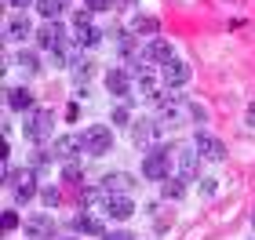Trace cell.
<instances>
[{"mask_svg":"<svg viewBox=\"0 0 255 240\" xmlns=\"http://www.w3.org/2000/svg\"><path fill=\"white\" fill-rule=\"evenodd\" d=\"M175 150H179V146H149V150H142V178H149V182L171 178Z\"/></svg>","mask_w":255,"mask_h":240,"instance_id":"obj_1","label":"cell"},{"mask_svg":"<svg viewBox=\"0 0 255 240\" xmlns=\"http://www.w3.org/2000/svg\"><path fill=\"white\" fill-rule=\"evenodd\" d=\"M22 128H26V139L29 142H48L51 131H55V113L51 109H29Z\"/></svg>","mask_w":255,"mask_h":240,"instance_id":"obj_2","label":"cell"},{"mask_svg":"<svg viewBox=\"0 0 255 240\" xmlns=\"http://www.w3.org/2000/svg\"><path fill=\"white\" fill-rule=\"evenodd\" d=\"M113 150V128L110 124H91L84 128V153L88 157H106Z\"/></svg>","mask_w":255,"mask_h":240,"instance_id":"obj_3","label":"cell"},{"mask_svg":"<svg viewBox=\"0 0 255 240\" xmlns=\"http://www.w3.org/2000/svg\"><path fill=\"white\" fill-rule=\"evenodd\" d=\"M7 186H11V193H15V200H18V204H29L33 197H37V171H33V167L15 171Z\"/></svg>","mask_w":255,"mask_h":240,"instance_id":"obj_4","label":"cell"},{"mask_svg":"<svg viewBox=\"0 0 255 240\" xmlns=\"http://www.w3.org/2000/svg\"><path fill=\"white\" fill-rule=\"evenodd\" d=\"M37 44H40V48H48L51 55L62 51V48H66V29H62V22H59V18L44 22V26L37 29Z\"/></svg>","mask_w":255,"mask_h":240,"instance_id":"obj_5","label":"cell"},{"mask_svg":"<svg viewBox=\"0 0 255 240\" xmlns=\"http://www.w3.org/2000/svg\"><path fill=\"white\" fill-rule=\"evenodd\" d=\"M77 153H84V135H59L51 146V157L62 160V164H73Z\"/></svg>","mask_w":255,"mask_h":240,"instance_id":"obj_6","label":"cell"},{"mask_svg":"<svg viewBox=\"0 0 255 240\" xmlns=\"http://www.w3.org/2000/svg\"><path fill=\"white\" fill-rule=\"evenodd\" d=\"M106 87H110V95L117 98V102H135V95H131V73L128 70H113L106 73Z\"/></svg>","mask_w":255,"mask_h":240,"instance_id":"obj_7","label":"cell"},{"mask_svg":"<svg viewBox=\"0 0 255 240\" xmlns=\"http://www.w3.org/2000/svg\"><path fill=\"white\" fill-rule=\"evenodd\" d=\"M157 135H164V128H160V120L138 117V120L131 124V142H135V146H142V150H149V142H153Z\"/></svg>","mask_w":255,"mask_h":240,"instance_id":"obj_8","label":"cell"},{"mask_svg":"<svg viewBox=\"0 0 255 240\" xmlns=\"http://www.w3.org/2000/svg\"><path fill=\"white\" fill-rule=\"evenodd\" d=\"M175 160H179V178L190 182V178L201 175V153H197V146H179Z\"/></svg>","mask_w":255,"mask_h":240,"instance_id":"obj_9","label":"cell"},{"mask_svg":"<svg viewBox=\"0 0 255 240\" xmlns=\"http://www.w3.org/2000/svg\"><path fill=\"white\" fill-rule=\"evenodd\" d=\"M73 22H77L73 40L80 44V48H91V44H99V37H102V33H99L95 26H91V11H88V7H84V11H77V15H73Z\"/></svg>","mask_w":255,"mask_h":240,"instance_id":"obj_10","label":"cell"},{"mask_svg":"<svg viewBox=\"0 0 255 240\" xmlns=\"http://www.w3.org/2000/svg\"><path fill=\"white\" fill-rule=\"evenodd\" d=\"M193 146H197V153H201V160H226V146H223V139H215V135H204V131H197V139H193Z\"/></svg>","mask_w":255,"mask_h":240,"instance_id":"obj_11","label":"cell"},{"mask_svg":"<svg viewBox=\"0 0 255 240\" xmlns=\"http://www.w3.org/2000/svg\"><path fill=\"white\" fill-rule=\"evenodd\" d=\"M26 237L29 240H55V219L51 215H33V219H26Z\"/></svg>","mask_w":255,"mask_h":240,"instance_id":"obj_12","label":"cell"},{"mask_svg":"<svg viewBox=\"0 0 255 240\" xmlns=\"http://www.w3.org/2000/svg\"><path fill=\"white\" fill-rule=\"evenodd\" d=\"M160 77H164L168 91H175V87H182V84L190 80V66L182 62V59H171L168 66H160Z\"/></svg>","mask_w":255,"mask_h":240,"instance_id":"obj_13","label":"cell"},{"mask_svg":"<svg viewBox=\"0 0 255 240\" xmlns=\"http://www.w3.org/2000/svg\"><path fill=\"white\" fill-rule=\"evenodd\" d=\"M73 230L84 237H106V226H102L99 215H91L88 208H80V215H73Z\"/></svg>","mask_w":255,"mask_h":240,"instance_id":"obj_14","label":"cell"},{"mask_svg":"<svg viewBox=\"0 0 255 240\" xmlns=\"http://www.w3.org/2000/svg\"><path fill=\"white\" fill-rule=\"evenodd\" d=\"M29 33H33V22H29L26 11H15V15L4 22V37H7V40H26Z\"/></svg>","mask_w":255,"mask_h":240,"instance_id":"obj_15","label":"cell"},{"mask_svg":"<svg viewBox=\"0 0 255 240\" xmlns=\"http://www.w3.org/2000/svg\"><path fill=\"white\" fill-rule=\"evenodd\" d=\"M102 186H106L110 197H128V193L135 189V175H128V171H113V175L102 178Z\"/></svg>","mask_w":255,"mask_h":240,"instance_id":"obj_16","label":"cell"},{"mask_svg":"<svg viewBox=\"0 0 255 240\" xmlns=\"http://www.w3.org/2000/svg\"><path fill=\"white\" fill-rule=\"evenodd\" d=\"M142 59L146 62H160V66H168L175 55H171V44L164 37H153V40H146V48H142Z\"/></svg>","mask_w":255,"mask_h":240,"instance_id":"obj_17","label":"cell"},{"mask_svg":"<svg viewBox=\"0 0 255 240\" xmlns=\"http://www.w3.org/2000/svg\"><path fill=\"white\" fill-rule=\"evenodd\" d=\"M128 29H131L135 37H149V40H153L157 33H160V22H157L153 15H135V18H131V26H128Z\"/></svg>","mask_w":255,"mask_h":240,"instance_id":"obj_18","label":"cell"},{"mask_svg":"<svg viewBox=\"0 0 255 240\" xmlns=\"http://www.w3.org/2000/svg\"><path fill=\"white\" fill-rule=\"evenodd\" d=\"M106 215H110V219H117V222L131 219V215H135V204H131V197H110V204H106Z\"/></svg>","mask_w":255,"mask_h":240,"instance_id":"obj_19","label":"cell"},{"mask_svg":"<svg viewBox=\"0 0 255 240\" xmlns=\"http://www.w3.org/2000/svg\"><path fill=\"white\" fill-rule=\"evenodd\" d=\"M7 106L18 109V113H29L33 109V91L29 87H7Z\"/></svg>","mask_w":255,"mask_h":240,"instance_id":"obj_20","label":"cell"},{"mask_svg":"<svg viewBox=\"0 0 255 240\" xmlns=\"http://www.w3.org/2000/svg\"><path fill=\"white\" fill-rule=\"evenodd\" d=\"M182 193H186V178H164L160 182V197L164 200H182Z\"/></svg>","mask_w":255,"mask_h":240,"instance_id":"obj_21","label":"cell"},{"mask_svg":"<svg viewBox=\"0 0 255 240\" xmlns=\"http://www.w3.org/2000/svg\"><path fill=\"white\" fill-rule=\"evenodd\" d=\"M110 124H113V128L135 124V120H131V102H117V106H113V113H110Z\"/></svg>","mask_w":255,"mask_h":240,"instance_id":"obj_22","label":"cell"},{"mask_svg":"<svg viewBox=\"0 0 255 240\" xmlns=\"http://www.w3.org/2000/svg\"><path fill=\"white\" fill-rule=\"evenodd\" d=\"M40 204H44L48 211H55V208L62 204V189H59V186H44V189H40Z\"/></svg>","mask_w":255,"mask_h":240,"instance_id":"obj_23","label":"cell"},{"mask_svg":"<svg viewBox=\"0 0 255 240\" xmlns=\"http://www.w3.org/2000/svg\"><path fill=\"white\" fill-rule=\"evenodd\" d=\"M37 7H40V15H44V18L51 22V18H59V15H62L66 0H37Z\"/></svg>","mask_w":255,"mask_h":240,"instance_id":"obj_24","label":"cell"},{"mask_svg":"<svg viewBox=\"0 0 255 240\" xmlns=\"http://www.w3.org/2000/svg\"><path fill=\"white\" fill-rule=\"evenodd\" d=\"M62 178L69 182V186H80V189H84V171H80V164H66V167H62Z\"/></svg>","mask_w":255,"mask_h":240,"instance_id":"obj_25","label":"cell"},{"mask_svg":"<svg viewBox=\"0 0 255 240\" xmlns=\"http://www.w3.org/2000/svg\"><path fill=\"white\" fill-rule=\"evenodd\" d=\"M15 62H18V70H22V73H37V70H40V62H37V55H33V51H22Z\"/></svg>","mask_w":255,"mask_h":240,"instance_id":"obj_26","label":"cell"},{"mask_svg":"<svg viewBox=\"0 0 255 240\" xmlns=\"http://www.w3.org/2000/svg\"><path fill=\"white\" fill-rule=\"evenodd\" d=\"M91 73H95V66H91L88 59H77V62H73V77H77V84H84Z\"/></svg>","mask_w":255,"mask_h":240,"instance_id":"obj_27","label":"cell"},{"mask_svg":"<svg viewBox=\"0 0 255 240\" xmlns=\"http://www.w3.org/2000/svg\"><path fill=\"white\" fill-rule=\"evenodd\" d=\"M11 230H18V215L15 211H4V233H11Z\"/></svg>","mask_w":255,"mask_h":240,"instance_id":"obj_28","label":"cell"},{"mask_svg":"<svg viewBox=\"0 0 255 240\" xmlns=\"http://www.w3.org/2000/svg\"><path fill=\"white\" fill-rule=\"evenodd\" d=\"M48 157H51V153L37 150V157H33V171H44V167H48Z\"/></svg>","mask_w":255,"mask_h":240,"instance_id":"obj_29","label":"cell"},{"mask_svg":"<svg viewBox=\"0 0 255 240\" xmlns=\"http://www.w3.org/2000/svg\"><path fill=\"white\" fill-rule=\"evenodd\" d=\"M88 11H110V0H84Z\"/></svg>","mask_w":255,"mask_h":240,"instance_id":"obj_30","label":"cell"},{"mask_svg":"<svg viewBox=\"0 0 255 240\" xmlns=\"http://www.w3.org/2000/svg\"><path fill=\"white\" fill-rule=\"evenodd\" d=\"M102 240H135L131 233H128V230H110L106 237H102Z\"/></svg>","mask_w":255,"mask_h":240,"instance_id":"obj_31","label":"cell"},{"mask_svg":"<svg viewBox=\"0 0 255 240\" xmlns=\"http://www.w3.org/2000/svg\"><path fill=\"white\" fill-rule=\"evenodd\" d=\"M4 4H7V7H15V11H26L33 0H4Z\"/></svg>","mask_w":255,"mask_h":240,"instance_id":"obj_32","label":"cell"},{"mask_svg":"<svg viewBox=\"0 0 255 240\" xmlns=\"http://www.w3.org/2000/svg\"><path fill=\"white\" fill-rule=\"evenodd\" d=\"M201 182H204V186H201V189L208 193V197H212V193H215V178H201Z\"/></svg>","mask_w":255,"mask_h":240,"instance_id":"obj_33","label":"cell"},{"mask_svg":"<svg viewBox=\"0 0 255 240\" xmlns=\"http://www.w3.org/2000/svg\"><path fill=\"white\" fill-rule=\"evenodd\" d=\"M248 128H255V102L248 106Z\"/></svg>","mask_w":255,"mask_h":240,"instance_id":"obj_34","label":"cell"},{"mask_svg":"<svg viewBox=\"0 0 255 240\" xmlns=\"http://www.w3.org/2000/svg\"><path fill=\"white\" fill-rule=\"evenodd\" d=\"M121 4H124V7H131V4H135V0H121Z\"/></svg>","mask_w":255,"mask_h":240,"instance_id":"obj_35","label":"cell"},{"mask_svg":"<svg viewBox=\"0 0 255 240\" xmlns=\"http://www.w3.org/2000/svg\"><path fill=\"white\" fill-rule=\"evenodd\" d=\"M252 226H255V211H252Z\"/></svg>","mask_w":255,"mask_h":240,"instance_id":"obj_36","label":"cell"}]
</instances>
